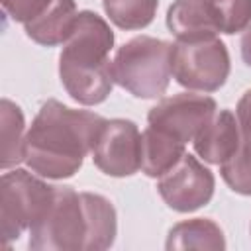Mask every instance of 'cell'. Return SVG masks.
<instances>
[{
    "label": "cell",
    "instance_id": "cell-1",
    "mask_svg": "<svg viewBox=\"0 0 251 251\" xmlns=\"http://www.w3.org/2000/svg\"><path fill=\"white\" fill-rule=\"evenodd\" d=\"M106 118L47 100L25 131L24 163L45 178H71L92 151Z\"/></svg>",
    "mask_w": 251,
    "mask_h": 251
},
{
    "label": "cell",
    "instance_id": "cell-2",
    "mask_svg": "<svg viewBox=\"0 0 251 251\" xmlns=\"http://www.w3.org/2000/svg\"><path fill=\"white\" fill-rule=\"evenodd\" d=\"M118 218L114 204L96 192L55 186L45 214L29 227L35 251H102L114 245Z\"/></svg>",
    "mask_w": 251,
    "mask_h": 251
},
{
    "label": "cell",
    "instance_id": "cell-3",
    "mask_svg": "<svg viewBox=\"0 0 251 251\" xmlns=\"http://www.w3.org/2000/svg\"><path fill=\"white\" fill-rule=\"evenodd\" d=\"M112 47L114 31L108 22L92 10L78 12L59 55V78L75 102L96 106L110 96L114 86Z\"/></svg>",
    "mask_w": 251,
    "mask_h": 251
},
{
    "label": "cell",
    "instance_id": "cell-4",
    "mask_svg": "<svg viewBox=\"0 0 251 251\" xmlns=\"http://www.w3.org/2000/svg\"><path fill=\"white\" fill-rule=\"evenodd\" d=\"M173 43L137 35L126 41L112 59L114 82L135 98H161L171 82Z\"/></svg>",
    "mask_w": 251,
    "mask_h": 251
},
{
    "label": "cell",
    "instance_id": "cell-5",
    "mask_svg": "<svg viewBox=\"0 0 251 251\" xmlns=\"http://www.w3.org/2000/svg\"><path fill=\"white\" fill-rule=\"evenodd\" d=\"M229 53L218 37L176 39L173 43V78L194 92H216L229 76Z\"/></svg>",
    "mask_w": 251,
    "mask_h": 251
},
{
    "label": "cell",
    "instance_id": "cell-6",
    "mask_svg": "<svg viewBox=\"0 0 251 251\" xmlns=\"http://www.w3.org/2000/svg\"><path fill=\"white\" fill-rule=\"evenodd\" d=\"M0 182V229L4 243L10 245L45 214L55 186L24 169L4 173Z\"/></svg>",
    "mask_w": 251,
    "mask_h": 251
},
{
    "label": "cell",
    "instance_id": "cell-7",
    "mask_svg": "<svg viewBox=\"0 0 251 251\" xmlns=\"http://www.w3.org/2000/svg\"><path fill=\"white\" fill-rule=\"evenodd\" d=\"M94 165L108 176L124 178L141 169V133L131 120H106L90 151Z\"/></svg>",
    "mask_w": 251,
    "mask_h": 251
},
{
    "label": "cell",
    "instance_id": "cell-8",
    "mask_svg": "<svg viewBox=\"0 0 251 251\" xmlns=\"http://www.w3.org/2000/svg\"><path fill=\"white\" fill-rule=\"evenodd\" d=\"M218 112V104L208 94L180 92L159 100L147 114V124L175 139L188 143Z\"/></svg>",
    "mask_w": 251,
    "mask_h": 251
},
{
    "label": "cell",
    "instance_id": "cell-9",
    "mask_svg": "<svg viewBox=\"0 0 251 251\" xmlns=\"http://www.w3.org/2000/svg\"><path fill=\"white\" fill-rule=\"evenodd\" d=\"M216 188V178L208 167H204L196 157L184 153L182 159L159 176L157 192L165 204L180 214L194 212L206 206Z\"/></svg>",
    "mask_w": 251,
    "mask_h": 251
},
{
    "label": "cell",
    "instance_id": "cell-10",
    "mask_svg": "<svg viewBox=\"0 0 251 251\" xmlns=\"http://www.w3.org/2000/svg\"><path fill=\"white\" fill-rule=\"evenodd\" d=\"M194 151L210 165H222L241 145L237 118L229 110H218L194 137Z\"/></svg>",
    "mask_w": 251,
    "mask_h": 251
},
{
    "label": "cell",
    "instance_id": "cell-11",
    "mask_svg": "<svg viewBox=\"0 0 251 251\" xmlns=\"http://www.w3.org/2000/svg\"><path fill=\"white\" fill-rule=\"evenodd\" d=\"M167 27L176 39H198L220 33L212 0H175L167 10Z\"/></svg>",
    "mask_w": 251,
    "mask_h": 251
},
{
    "label": "cell",
    "instance_id": "cell-12",
    "mask_svg": "<svg viewBox=\"0 0 251 251\" xmlns=\"http://www.w3.org/2000/svg\"><path fill=\"white\" fill-rule=\"evenodd\" d=\"M75 0H51L35 18L24 24L25 35L45 47H55L67 41L76 22Z\"/></svg>",
    "mask_w": 251,
    "mask_h": 251
},
{
    "label": "cell",
    "instance_id": "cell-13",
    "mask_svg": "<svg viewBox=\"0 0 251 251\" xmlns=\"http://www.w3.org/2000/svg\"><path fill=\"white\" fill-rule=\"evenodd\" d=\"M184 145L173 135L147 126L141 133V173L151 178L163 176L182 159L186 153Z\"/></svg>",
    "mask_w": 251,
    "mask_h": 251
},
{
    "label": "cell",
    "instance_id": "cell-14",
    "mask_svg": "<svg viewBox=\"0 0 251 251\" xmlns=\"http://www.w3.org/2000/svg\"><path fill=\"white\" fill-rule=\"evenodd\" d=\"M165 247L169 251H186V249H200V251H224L226 237L222 227L210 218H192L175 224L169 229Z\"/></svg>",
    "mask_w": 251,
    "mask_h": 251
},
{
    "label": "cell",
    "instance_id": "cell-15",
    "mask_svg": "<svg viewBox=\"0 0 251 251\" xmlns=\"http://www.w3.org/2000/svg\"><path fill=\"white\" fill-rule=\"evenodd\" d=\"M0 129H2V159L0 167L4 171L16 167L24 161L25 153V122L18 104L8 98L0 102Z\"/></svg>",
    "mask_w": 251,
    "mask_h": 251
},
{
    "label": "cell",
    "instance_id": "cell-16",
    "mask_svg": "<svg viewBox=\"0 0 251 251\" xmlns=\"http://www.w3.org/2000/svg\"><path fill=\"white\" fill-rule=\"evenodd\" d=\"M159 0H102L110 22L120 29H143L157 14Z\"/></svg>",
    "mask_w": 251,
    "mask_h": 251
},
{
    "label": "cell",
    "instance_id": "cell-17",
    "mask_svg": "<svg viewBox=\"0 0 251 251\" xmlns=\"http://www.w3.org/2000/svg\"><path fill=\"white\" fill-rule=\"evenodd\" d=\"M220 175L233 192L251 196V139L241 137L237 151L220 165Z\"/></svg>",
    "mask_w": 251,
    "mask_h": 251
},
{
    "label": "cell",
    "instance_id": "cell-18",
    "mask_svg": "<svg viewBox=\"0 0 251 251\" xmlns=\"http://www.w3.org/2000/svg\"><path fill=\"white\" fill-rule=\"evenodd\" d=\"M220 33H239L251 25V0H212Z\"/></svg>",
    "mask_w": 251,
    "mask_h": 251
},
{
    "label": "cell",
    "instance_id": "cell-19",
    "mask_svg": "<svg viewBox=\"0 0 251 251\" xmlns=\"http://www.w3.org/2000/svg\"><path fill=\"white\" fill-rule=\"evenodd\" d=\"M0 2L14 22L25 24L31 18H35L51 0H0Z\"/></svg>",
    "mask_w": 251,
    "mask_h": 251
},
{
    "label": "cell",
    "instance_id": "cell-20",
    "mask_svg": "<svg viewBox=\"0 0 251 251\" xmlns=\"http://www.w3.org/2000/svg\"><path fill=\"white\" fill-rule=\"evenodd\" d=\"M235 118H237V124H239L241 137L251 139V88L245 90L243 96L239 98L237 108H235Z\"/></svg>",
    "mask_w": 251,
    "mask_h": 251
},
{
    "label": "cell",
    "instance_id": "cell-21",
    "mask_svg": "<svg viewBox=\"0 0 251 251\" xmlns=\"http://www.w3.org/2000/svg\"><path fill=\"white\" fill-rule=\"evenodd\" d=\"M241 57H243L245 65L251 67V25L245 29V33L241 37Z\"/></svg>",
    "mask_w": 251,
    "mask_h": 251
}]
</instances>
